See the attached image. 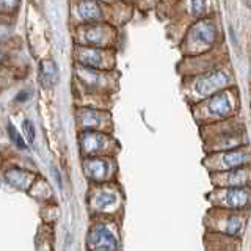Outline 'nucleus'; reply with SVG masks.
<instances>
[{
	"label": "nucleus",
	"mask_w": 251,
	"mask_h": 251,
	"mask_svg": "<svg viewBox=\"0 0 251 251\" xmlns=\"http://www.w3.org/2000/svg\"><path fill=\"white\" fill-rule=\"evenodd\" d=\"M201 140L204 154L231 151V149L250 145L247 141L245 124L237 118L201 126Z\"/></svg>",
	"instance_id": "obj_1"
},
{
	"label": "nucleus",
	"mask_w": 251,
	"mask_h": 251,
	"mask_svg": "<svg viewBox=\"0 0 251 251\" xmlns=\"http://www.w3.org/2000/svg\"><path fill=\"white\" fill-rule=\"evenodd\" d=\"M237 93L234 90H223L193 108L195 120L201 126L214 124L235 118L237 115Z\"/></svg>",
	"instance_id": "obj_2"
},
{
	"label": "nucleus",
	"mask_w": 251,
	"mask_h": 251,
	"mask_svg": "<svg viewBox=\"0 0 251 251\" xmlns=\"http://www.w3.org/2000/svg\"><path fill=\"white\" fill-rule=\"evenodd\" d=\"M248 215L250 212H235L210 207L206 212L202 223L207 232H218L242 239L248 225Z\"/></svg>",
	"instance_id": "obj_3"
},
{
	"label": "nucleus",
	"mask_w": 251,
	"mask_h": 251,
	"mask_svg": "<svg viewBox=\"0 0 251 251\" xmlns=\"http://www.w3.org/2000/svg\"><path fill=\"white\" fill-rule=\"evenodd\" d=\"M210 207L250 212L251 209V187H229V188H212L206 195Z\"/></svg>",
	"instance_id": "obj_4"
},
{
	"label": "nucleus",
	"mask_w": 251,
	"mask_h": 251,
	"mask_svg": "<svg viewBox=\"0 0 251 251\" xmlns=\"http://www.w3.org/2000/svg\"><path fill=\"white\" fill-rule=\"evenodd\" d=\"M201 163L209 171V175L242 167H251V146L245 145L237 149H231V151L204 154Z\"/></svg>",
	"instance_id": "obj_5"
},
{
	"label": "nucleus",
	"mask_w": 251,
	"mask_h": 251,
	"mask_svg": "<svg viewBox=\"0 0 251 251\" xmlns=\"http://www.w3.org/2000/svg\"><path fill=\"white\" fill-rule=\"evenodd\" d=\"M88 251H121V237L115 222L94 223L86 235Z\"/></svg>",
	"instance_id": "obj_6"
},
{
	"label": "nucleus",
	"mask_w": 251,
	"mask_h": 251,
	"mask_svg": "<svg viewBox=\"0 0 251 251\" xmlns=\"http://www.w3.org/2000/svg\"><path fill=\"white\" fill-rule=\"evenodd\" d=\"M124 206V195L115 184H99V188L91 195L90 207L98 215H116Z\"/></svg>",
	"instance_id": "obj_7"
},
{
	"label": "nucleus",
	"mask_w": 251,
	"mask_h": 251,
	"mask_svg": "<svg viewBox=\"0 0 251 251\" xmlns=\"http://www.w3.org/2000/svg\"><path fill=\"white\" fill-rule=\"evenodd\" d=\"M80 151L83 157H113L118 152V141L107 132H82Z\"/></svg>",
	"instance_id": "obj_8"
},
{
	"label": "nucleus",
	"mask_w": 251,
	"mask_h": 251,
	"mask_svg": "<svg viewBox=\"0 0 251 251\" xmlns=\"http://www.w3.org/2000/svg\"><path fill=\"white\" fill-rule=\"evenodd\" d=\"M231 83L232 78L229 73H226L225 69H212L195 80L193 94H196L198 99H207L214 96V94L226 90Z\"/></svg>",
	"instance_id": "obj_9"
},
{
	"label": "nucleus",
	"mask_w": 251,
	"mask_h": 251,
	"mask_svg": "<svg viewBox=\"0 0 251 251\" xmlns=\"http://www.w3.org/2000/svg\"><path fill=\"white\" fill-rule=\"evenodd\" d=\"M83 171L85 176L88 177L91 182L96 184H107L118 173L116 160L110 155L102 157H86L83 160Z\"/></svg>",
	"instance_id": "obj_10"
},
{
	"label": "nucleus",
	"mask_w": 251,
	"mask_h": 251,
	"mask_svg": "<svg viewBox=\"0 0 251 251\" xmlns=\"http://www.w3.org/2000/svg\"><path fill=\"white\" fill-rule=\"evenodd\" d=\"M210 182L214 188L251 187V167H242L229 171L210 173Z\"/></svg>",
	"instance_id": "obj_11"
},
{
	"label": "nucleus",
	"mask_w": 251,
	"mask_h": 251,
	"mask_svg": "<svg viewBox=\"0 0 251 251\" xmlns=\"http://www.w3.org/2000/svg\"><path fill=\"white\" fill-rule=\"evenodd\" d=\"M77 120L82 132H110L112 130V118L105 112L93 108H82L77 112Z\"/></svg>",
	"instance_id": "obj_12"
},
{
	"label": "nucleus",
	"mask_w": 251,
	"mask_h": 251,
	"mask_svg": "<svg viewBox=\"0 0 251 251\" xmlns=\"http://www.w3.org/2000/svg\"><path fill=\"white\" fill-rule=\"evenodd\" d=\"M204 251H242V239L218 232H204Z\"/></svg>",
	"instance_id": "obj_13"
},
{
	"label": "nucleus",
	"mask_w": 251,
	"mask_h": 251,
	"mask_svg": "<svg viewBox=\"0 0 251 251\" xmlns=\"http://www.w3.org/2000/svg\"><path fill=\"white\" fill-rule=\"evenodd\" d=\"M75 58L80 63V66H85V68H91V69L105 68V55L99 49L82 47V49L77 50Z\"/></svg>",
	"instance_id": "obj_14"
},
{
	"label": "nucleus",
	"mask_w": 251,
	"mask_h": 251,
	"mask_svg": "<svg viewBox=\"0 0 251 251\" xmlns=\"http://www.w3.org/2000/svg\"><path fill=\"white\" fill-rule=\"evenodd\" d=\"M192 35L195 38V41L210 46V44H214L217 39V28L214 27L212 22H200V24H196Z\"/></svg>",
	"instance_id": "obj_15"
},
{
	"label": "nucleus",
	"mask_w": 251,
	"mask_h": 251,
	"mask_svg": "<svg viewBox=\"0 0 251 251\" xmlns=\"http://www.w3.org/2000/svg\"><path fill=\"white\" fill-rule=\"evenodd\" d=\"M5 179L6 182L13 185L14 188H19V190H25V188H28L31 179H33V176L30 175L28 171L25 170H21V168H11L6 171L5 175Z\"/></svg>",
	"instance_id": "obj_16"
},
{
	"label": "nucleus",
	"mask_w": 251,
	"mask_h": 251,
	"mask_svg": "<svg viewBox=\"0 0 251 251\" xmlns=\"http://www.w3.org/2000/svg\"><path fill=\"white\" fill-rule=\"evenodd\" d=\"M39 78L46 88H52V86L58 82V68L52 60H44L39 66Z\"/></svg>",
	"instance_id": "obj_17"
},
{
	"label": "nucleus",
	"mask_w": 251,
	"mask_h": 251,
	"mask_svg": "<svg viewBox=\"0 0 251 251\" xmlns=\"http://www.w3.org/2000/svg\"><path fill=\"white\" fill-rule=\"evenodd\" d=\"M78 16L86 21H94L100 18V8L94 0H82L77 6Z\"/></svg>",
	"instance_id": "obj_18"
},
{
	"label": "nucleus",
	"mask_w": 251,
	"mask_h": 251,
	"mask_svg": "<svg viewBox=\"0 0 251 251\" xmlns=\"http://www.w3.org/2000/svg\"><path fill=\"white\" fill-rule=\"evenodd\" d=\"M105 39V30L100 27H93L88 28L85 33V41L90 44H100Z\"/></svg>",
	"instance_id": "obj_19"
},
{
	"label": "nucleus",
	"mask_w": 251,
	"mask_h": 251,
	"mask_svg": "<svg viewBox=\"0 0 251 251\" xmlns=\"http://www.w3.org/2000/svg\"><path fill=\"white\" fill-rule=\"evenodd\" d=\"M8 133H10V138L13 140V143L18 146V148H21V149H27V143L24 141V138L21 137V133L16 130V127L14 126H8Z\"/></svg>",
	"instance_id": "obj_20"
},
{
	"label": "nucleus",
	"mask_w": 251,
	"mask_h": 251,
	"mask_svg": "<svg viewBox=\"0 0 251 251\" xmlns=\"http://www.w3.org/2000/svg\"><path fill=\"white\" fill-rule=\"evenodd\" d=\"M22 129H24V133H25L28 143H33L35 141V126H33V123H31L30 120H24Z\"/></svg>",
	"instance_id": "obj_21"
},
{
	"label": "nucleus",
	"mask_w": 251,
	"mask_h": 251,
	"mask_svg": "<svg viewBox=\"0 0 251 251\" xmlns=\"http://www.w3.org/2000/svg\"><path fill=\"white\" fill-rule=\"evenodd\" d=\"M19 6V0H0V11L13 13Z\"/></svg>",
	"instance_id": "obj_22"
},
{
	"label": "nucleus",
	"mask_w": 251,
	"mask_h": 251,
	"mask_svg": "<svg viewBox=\"0 0 251 251\" xmlns=\"http://www.w3.org/2000/svg\"><path fill=\"white\" fill-rule=\"evenodd\" d=\"M190 10L195 16H200L206 11V0H192L190 2Z\"/></svg>",
	"instance_id": "obj_23"
},
{
	"label": "nucleus",
	"mask_w": 251,
	"mask_h": 251,
	"mask_svg": "<svg viewBox=\"0 0 251 251\" xmlns=\"http://www.w3.org/2000/svg\"><path fill=\"white\" fill-rule=\"evenodd\" d=\"M10 36H11V27L6 25V24H0V43L6 41Z\"/></svg>",
	"instance_id": "obj_24"
},
{
	"label": "nucleus",
	"mask_w": 251,
	"mask_h": 251,
	"mask_svg": "<svg viewBox=\"0 0 251 251\" xmlns=\"http://www.w3.org/2000/svg\"><path fill=\"white\" fill-rule=\"evenodd\" d=\"M52 173H53V176H55V182H57L58 188H63V182H61V175H60V171L58 168H52Z\"/></svg>",
	"instance_id": "obj_25"
},
{
	"label": "nucleus",
	"mask_w": 251,
	"mask_h": 251,
	"mask_svg": "<svg viewBox=\"0 0 251 251\" xmlns=\"http://www.w3.org/2000/svg\"><path fill=\"white\" fill-rule=\"evenodd\" d=\"M30 98V93L28 91H21L18 96H16V100L18 102H24V100H27Z\"/></svg>",
	"instance_id": "obj_26"
},
{
	"label": "nucleus",
	"mask_w": 251,
	"mask_h": 251,
	"mask_svg": "<svg viewBox=\"0 0 251 251\" xmlns=\"http://www.w3.org/2000/svg\"><path fill=\"white\" fill-rule=\"evenodd\" d=\"M5 60V52L2 50V49H0V63H2Z\"/></svg>",
	"instance_id": "obj_27"
},
{
	"label": "nucleus",
	"mask_w": 251,
	"mask_h": 251,
	"mask_svg": "<svg viewBox=\"0 0 251 251\" xmlns=\"http://www.w3.org/2000/svg\"><path fill=\"white\" fill-rule=\"evenodd\" d=\"M250 75H251V68H250Z\"/></svg>",
	"instance_id": "obj_28"
}]
</instances>
